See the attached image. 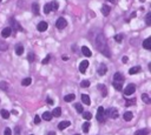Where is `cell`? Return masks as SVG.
Segmentation results:
<instances>
[{"label":"cell","instance_id":"cell-1","mask_svg":"<svg viewBox=\"0 0 151 135\" xmlns=\"http://www.w3.org/2000/svg\"><path fill=\"white\" fill-rule=\"evenodd\" d=\"M96 45H97V48H98L105 57L111 58L110 49L107 48V45H106V39H105V37H104L103 34H99L98 37H96Z\"/></svg>","mask_w":151,"mask_h":135},{"label":"cell","instance_id":"cell-2","mask_svg":"<svg viewBox=\"0 0 151 135\" xmlns=\"http://www.w3.org/2000/svg\"><path fill=\"white\" fill-rule=\"evenodd\" d=\"M107 116V111H104V107H99L98 108V112H97L96 119L99 122L105 121V118Z\"/></svg>","mask_w":151,"mask_h":135},{"label":"cell","instance_id":"cell-3","mask_svg":"<svg viewBox=\"0 0 151 135\" xmlns=\"http://www.w3.org/2000/svg\"><path fill=\"white\" fill-rule=\"evenodd\" d=\"M66 25H67V22H66V20L64 19V18H59L58 20H57V22H55V27H57V28H59V30L65 28Z\"/></svg>","mask_w":151,"mask_h":135},{"label":"cell","instance_id":"cell-4","mask_svg":"<svg viewBox=\"0 0 151 135\" xmlns=\"http://www.w3.org/2000/svg\"><path fill=\"white\" fill-rule=\"evenodd\" d=\"M135 91H136V86L130 84L125 89H124V94L125 95H132V93H135Z\"/></svg>","mask_w":151,"mask_h":135},{"label":"cell","instance_id":"cell-5","mask_svg":"<svg viewBox=\"0 0 151 135\" xmlns=\"http://www.w3.org/2000/svg\"><path fill=\"white\" fill-rule=\"evenodd\" d=\"M89 61L87 60H84L80 62V65H79V71H80V73H85L86 69H87V67H89Z\"/></svg>","mask_w":151,"mask_h":135},{"label":"cell","instance_id":"cell-6","mask_svg":"<svg viewBox=\"0 0 151 135\" xmlns=\"http://www.w3.org/2000/svg\"><path fill=\"white\" fill-rule=\"evenodd\" d=\"M107 115L112 119H117L118 118V111H117V108H110L107 111Z\"/></svg>","mask_w":151,"mask_h":135},{"label":"cell","instance_id":"cell-7","mask_svg":"<svg viewBox=\"0 0 151 135\" xmlns=\"http://www.w3.org/2000/svg\"><path fill=\"white\" fill-rule=\"evenodd\" d=\"M47 27H48L47 22H45V21H41V22H39V24H38L37 30L39 31V32H45V31L47 30Z\"/></svg>","mask_w":151,"mask_h":135},{"label":"cell","instance_id":"cell-8","mask_svg":"<svg viewBox=\"0 0 151 135\" xmlns=\"http://www.w3.org/2000/svg\"><path fill=\"white\" fill-rule=\"evenodd\" d=\"M12 33V28L11 27H5L3 31H1V37L3 38H8Z\"/></svg>","mask_w":151,"mask_h":135},{"label":"cell","instance_id":"cell-9","mask_svg":"<svg viewBox=\"0 0 151 135\" xmlns=\"http://www.w3.org/2000/svg\"><path fill=\"white\" fill-rule=\"evenodd\" d=\"M106 72H107L106 65H105V64H100L99 65V68H98V74H99V75H104Z\"/></svg>","mask_w":151,"mask_h":135},{"label":"cell","instance_id":"cell-10","mask_svg":"<svg viewBox=\"0 0 151 135\" xmlns=\"http://www.w3.org/2000/svg\"><path fill=\"white\" fill-rule=\"evenodd\" d=\"M141 66H135V67H132V68H130L129 69V74H131V75H134V74H137V73H139L141 72Z\"/></svg>","mask_w":151,"mask_h":135},{"label":"cell","instance_id":"cell-11","mask_svg":"<svg viewBox=\"0 0 151 135\" xmlns=\"http://www.w3.org/2000/svg\"><path fill=\"white\" fill-rule=\"evenodd\" d=\"M113 81H120V82H123L124 81V75L119 72H117L116 74L113 75Z\"/></svg>","mask_w":151,"mask_h":135},{"label":"cell","instance_id":"cell-12","mask_svg":"<svg viewBox=\"0 0 151 135\" xmlns=\"http://www.w3.org/2000/svg\"><path fill=\"white\" fill-rule=\"evenodd\" d=\"M98 89L102 92L100 94H102V96H103V98H105V96L107 95V89H106V87H105L104 85H98Z\"/></svg>","mask_w":151,"mask_h":135},{"label":"cell","instance_id":"cell-13","mask_svg":"<svg viewBox=\"0 0 151 135\" xmlns=\"http://www.w3.org/2000/svg\"><path fill=\"white\" fill-rule=\"evenodd\" d=\"M70 125H71V122H70V121H62V122H60V123L58 125V128L60 129V130H63V129L67 128Z\"/></svg>","mask_w":151,"mask_h":135},{"label":"cell","instance_id":"cell-14","mask_svg":"<svg viewBox=\"0 0 151 135\" xmlns=\"http://www.w3.org/2000/svg\"><path fill=\"white\" fill-rule=\"evenodd\" d=\"M112 86L117 91H122V89H123V82H120V81H113Z\"/></svg>","mask_w":151,"mask_h":135},{"label":"cell","instance_id":"cell-15","mask_svg":"<svg viewBox=\"0 0 151 135\" xmlns=\"http://www.w3.org/2000/svg\"><path fill=\"white\" fill-rule=\"evenodd\" d=\"M143 47L145 49H151V38H148L143 41Z\"/></svg>","mask_w":151,"mask_h":135},{"label":"cell","instance_id":"cell-16","mask_svg":"<svg viewBox=\"0 0 151 135\" xmlns=\"http://www.w3.org/2000/svg\"><path fill=\"white\" fill-rule=\"evenodd\" d=\"M132 116H134V114H132V112H125L123 115V118L125 121H131L132 120Z\"/></svg>","mask_w":151,"mask_h":135},{"label":"cell","instance_id":"cell-17","mask_svg":"<svg viewBox=\"0 0 151 135\" xmlns=\"http://www.w3.org/2000/svg\"><path fill=\"white\" fill-rule=\"evenodd\" d=\"M82 53L85 55V57H87V58H90L91 55H92V53H91V51H90L89 48L86 47V46H83L82 47Z\"/></svg>","mask_w":151,"mask_h":135},{"label":"cell","instance_id":"cell-18","mask_svg":"<svg viewBox=\"0 0 151 135\" xmlns=\"http://www.w3.org/2000/svg\"><path fill=\"white\" fill-rule=\"evenodd\" d=\"M15 53H17V55H21V54L24 53V47H23V45H20V44L15 45Z\"/></svg>","mask_w":151,"mask_h":135},{"label":"cell","instance_id":"cell-19","mask_svg":"<svg viewBox=\"0 0 151 135\" xmlns=\"http://www.w3.org/2000/svg\"><path fill=\"white\" fill-rule=\"evenodd\" d=\"M62 115V108L60 107H57L53 109V112H52V116H55V118H59Z\"/></svg>","mask_w":151,"mask_h":135},{"label":"cell","instance_id":"cell-20","mask_svg":"<svg viewBox=\"0 0 151 135\" xmlns=\"http://www.w3.org/2000/svg\"><path fill=\"white\" fill-rule=\"evenodd\" d=\"M82 101L84 102L86 106H90V105H91V100H90L89 95H86V94H83V95H82Z\"/></svg>","mask_w":151,"mask_h":135},{"label":"cell","instance_id":"cell-21","mask_svg":"<svg viewBox=\"0 0 151 135\" xmlns=\"http://www.w3.org/2000/svg\"><path fill=\"white\" fill-rule=\"evenodd\" d=\"M74 99H76L74 94H67V95L64 96V101H65V102H72Z\"/></svg>","mask_w":151,"mask_h":135},{"label":"cell","instance_id":"cell-22","mask_svg":"<svg viewBox=\"0 0 151 135\" xmlns=\"http://www.w3.org/2000/svg\"><path fill=\"white\" fill-rule=\"evenodd\" d=\"M11 24L13 25V28L15 31H23V28H21V26L19 24H18L17 21L14 20V19H11Z\"/></svg>","mask_w":151,"mask_h":135},{"label":"cell","instance_id":"cell-23","mask_svg":"<svg viewBox=\"0 0 151 135\" xmlns=\"http://www.w3.org/2000/svg\"><path fill=\"white\" fill-rule=\"evenodd\" d=\"M110 11H111V8L107 6V5L102 6V13H103L104 15H109V14H110Z\"/></svg>","mask_w":151,"mask_h":135},{"label":"cell","instance_id":"cell-24","mask_svg":"<svg viewBox=\"0 0 151 135\" xmlns=\"http://www.w3.org/2000/svg\"><path fill=\"white\" fill-rule=\"evenodd\" d=\"M142 100L146 103V105H150L151 103V99H150V96H149L146 93H144V94H142Z\"/></svg>","mask_w":151,"mask_h":135},{"label":"cell","instance_id":"cell-25","mask_svg":"<svg viewBox=\"0 0 151 135\" xmlns=\"http://www.w3.org/2000/svg\"><path fill=\"white\" fill-rule=\"evenodd\" d=\"M43 119H44L45 121H51L52 113H51V112H45L44 114H43Z\"/></svg>","mask_w":151,"mask_h":135},{"label":"cell","instance_id":"cell-26","mask_svg":"<svg viewBox=\"0 0 151 135\" xmlns=\"http://www.w3.org/2000/svg\"><path fill=\"white\" fill-rule=\"evenodd\" d=\"M31 82H32V79L31 78H25L24 80L21 81V85H23V86H25V87H27V86H30V85H31Z\"/></svg>","mask_w":151,"mask_h":135},{"label":"cell","instance_id":"cell-27","mask_svg":"<svg viewBox=\"0 0 151 135\" xmlns=\"http://www.w3.org/2000/svg\"><path fill=\"white\" fill-rule=\"evenodd\" d=\"M32 11H33V13L37 15V14H39V5H38L37 3H33L32 4Z\"/></svg>","mask_w":151,"mask_h":135},{"label":"cell","instance_id":"cell-28","mask_svg":"<svg viewBox=\"0 0 151 135\" xmlns=\"http://www.w3.org/2000/svg\"><path fill=\"white\" fill-rule=\"evenodd\" d=\"M0 114H1V118L3 119H8L10 118V112L6 111V109H1Z\"/></svg>","mask_w":151,"mask_h":135},{"label":"cell","instance_id":"cell-29","mask_svg":"<svg viewBox=\"0 0 151 135\" xmlns=\"http://www.w3.org/2000/svg\"><path fill=\"white\" fill-rule=\"evenodd\" d=\"M82 128H83V132H84V133H89V129H90V122L86 121L85 123H83Z\"/></svg>","mask_w":151,"mask_h":135},{"label":"cell","instance_id":"cell-30","mask_svg":"<svg viewBox=\"0 0 151 135\" xmlns=\"http://www.w3.org/2000/svg\"><path fill=\"white\" fill-rule=\"evenodd\" d=\"M149 134V129H139L135 133V135H148Z\"/></svg>","mask_w":151,"mask_h":135},{"label":"cell","instance_id":"cell-31","mask_svg":"<svg viewBox=\"0 0 151 135\" xmlns=\"http://www.w3.org/2000/svg\"><path fill=\"white\" fill-rule=\"evenodd\" d=\"M50 6H51V11H57L59 8V4L57 3V1H52V3L50 4Z\"/></svg>","mask_w":151,"mask_h":135},{"label":"cell","instance_id":"cell-32","mask_svg":"<svg viewBox=\"0 0 151 135\" xmlns=\"http://www.w3.org/2000/svg\"><path fill=\"white\" fill-rule=\"evenodd\" d=\"M82 114H83V118L85 119V120H87V121L92 119V114L90 112H85V113H82Z\"/></svg>","mask_w":151,"mask_h":135},{"label":"cell","instance_id":"cell-33","mask_svg":"<svg viewBox=\"0 0 151 135\" xmlns=\"http://www.w3.org/2000/svg\"><path fill=\"white\" fill-rule=\"evenodd\" d=\"M0 89L7 91V89H8V85H7L5 81H1V82H0Z\"/></svg>","mask_w":151,"mask_h":135},{"label":"cell","instance_id":"cell-34","mask_svg":"<svg viewBox=\"0 0 151 135\" xmlns=\"http://www.w3.org/2000/svg\"><path fill=\"white\" fill-rule=\"evenodd\" d=\"M145 22H146L148 26H150V25H151V12L146 14V17H145Z\"/></svg>","mask_w":151,"mask_h":135},{"label":"cell","instance_id":"cell-35","mask_svg":"<svg viewBox=\"0 0 151 135\" xmlns=\"http://www.w3.org/2000/svg\"><path fill=\"white\" fill-rule=\"evenodd\" d=\"M51 12V6H50V4H46L44 6V13L45 14H48Z\"/></svg>","mask_w":151,"mask_h":135},{"label":"cell","instance_id":"cell-36","mask_svg":"<svg viewBox=\"0 0 151 135\" xmlns=\"http://www.w3.org/2000/svg\"><path fill=\"white\" fill-rule=\"evenodd\" d=\"M80 86H82V87H90V81L89 80H83L82 81V84H80Z\"/></svg>","mask_w":151,"mask_h":135},{"label":"cell","instance_id":"cell-37","mask_svg":"<svg viewBox=\"0 0 151 135\" xmlns=\"http://www.w3.org/2000/svg\"><path fill=\"white\" fill-rule=\"evenodd\" d=\"M76 109H77V112H78V113H80V114H82L83 112V106L80 105V103H76Z\"/></svg>","mask_w":151,"mask_h":135},{"label":"cell","instance_id":"cell-38","mask_svg":"<svg viewBox=\"0 0 151 135\" xmlns=\"http://www.w3.org/2000/svg\"><path fill=\"white\" fill-rule=\"evenodd\" d=\"M115 40H116L117 42H122V40H123V34H117L116 37H115Z\"/></svg>","mask_w":151,"mask_h":135},{"label":"cell","instance_id":"cell-39","mask_svg":"<svg viewBox=\"0 0 151 135\" xmlns=\"http://www.w3.org/2000/svg\"><path fill=\"white\" fill-rule=\"evenodd\" d=\"M34 53H30L28 54V57H27V59H28V61H30V62H32V61L34 60Z\"/></svg>","mask_w":151,"mask_h":135},{"label":"cell","instance_id":"cell-40","mask_svg":"<svg viewBox=\"0 0 151 135\" xmlns=\"http://www.w3.org/2000/svg\"><path fill=\"white\" fill-rule=\"evenodd\" d=\"M135 102H136V99H132V100H126V106H131V105H135Z\"/></svg>","mask_w":151,"mask_h":135},{"label":"cell","instance_id":"cell-41","mask_svg":"<svg viewBox=\"0 0 151 135\" xmlns=\"http://www.w3.org/2000/svg\"><path fill=\"white\" fill-rule=\"evenodd\" d=\"M34 123H35V125H39V123H40V116L35 115V116H34Z\"/></svg>","mask_w":151,"mask_h":135},{"label":"cell","instance_id":"cell-42","mask_svg":"<svg viewBox=\"0 0 151 135\" xmlns=\"http://www.w3.org/2000/svg\"><path fill=\"white\" fill-rule=\"evenodd\" d=\"M4 135H12V130L10 128H6L5 132H4Z\"/></svg>","mask_w":151,"mask_h":135},{"label":"cell","instance_id":"cell-43","mask_svg":"<svg viewBox=\"0 0 151 135\" xmlns=\"http://www.w3.org/2000/svg\"><path fill=\"white\" fill-rule=\"evenodd\" d=\"M48 61H50V55H47V57L45 58L44 60L41 61V64H43V65H46V64H47V62H48Z\"/></svg>","mask_w":151,"mask_h":135},{"label":"cell","instance_id":"cell-44","mask_svg":"<svg viewBox=\"0 0 151 135\" xmlns=\"http://www.w3.org/2000/svg\"><path fill=\"white\" fill-rule=\"evenodd\" d=\"M46 102H47V103H48V105H53V103H54V102H53V100H52V99L51 98H47V99H46Z\"/></svg>","mask_w":151,"mask_h":135},{"label":"cell","instance_id":"cell-45","mask_svg":"<svg viewBox=\"0 0 151 135\" xmlns=\"http://www.w3.org/2000/svg\"><path fill=\"white\" fill-rule=\"evenodd\" d=\"M15 135H20V129L18 128V127L15 128Z\"/></svg>","mask_w":151,"mask_h":135},{"label":"cell","instance_id":"cell-46","mask_svg":"<svg viewBox=\"0 0 151 135\" xmlns=\"http://www.w3.org/2000/svg\"><path fill=\"white\" fill-rule=\"evenodd\" d=\"M122 60H123V62H126V61H127V58H126V57H124L123 59H122Z\"/></svg>","mask_w":151,"mask_h":135},{"label":"cell","instance_id":"cell-47","mask_svg":"<svg viewBox=\"0 0 151 135\" xmlns=\"http://www.w3.org/2000/svg\"><path fill=\"white\" fill-rule=\"evenodd\" d=\"M46 135H55V133L54 132H50V133H47Z\"/></svg>","mask_w":151,"mask_h":135},{"label":"cell","instance_id":"cell-48","mask_svg":"<svg viewBox=\"0 0 151 135\" xmlns=\"http://www.w3.org/2000/svg\"><path fill=\"white\" fill-rule=\"evenodd\" d=\"M63 60H64V61H66V60H69V58H67V57H63Z\"/></svg>","mask_w":151,"mask_h":135},{"label":"cell","instance_id":"cell-49","mask_svg":"<svg viewBox=\"0 0 151 135\" xmlns=\"http://www.w3.org/2000/svg\"><path fill=\"white\" fill-rule=\"evenodd\" d=\"M12 113H13V114H15V115H17V114H18V112H17V111H15V109H13V111H12Z\"/></svg>","mask_w":151,"mask_h":135},{"label":"cell","instance_id":"cell-50","mask_svg":"<svg viewBox=\"0 0 151 135\" xmlns=\"http://www.w3.org/2000/svg\"><path fill=\"white\" fill-rule=\"evenodd\" d=\"M109 1H110V3H115V0H109Z\"/></svg>","mask_w":151,"mask_h":135},{"label":"cell","instance_id":"cell-51","mask_svg":"<svg viewBox=\"0 0 151 135\" xmlns=\"http://www.w3.org/2000/svg\"><path fill=\"white\" fill-rule=\"evenodd\" d=\"M139 1H141V3H144V1H145V0H139Z\"/></svg>","mask_w":151,"mask_h":135},{"label":"cell","instance_id":"cell-52","mask_svg":"<svg viewBox=\"0 0 151 135\" xmlns=\"http://www.w3.org/2000/svg\"><path fill=\"white\" fill-rule=\"evenodd\" d=\"M76 135H79V134H76Z\"/></svg>","mask_w":151,"mask_h":135},{"label":"cell","instance_id":"cell-53","mask_svg":"<svg viewBox=\"0 0 151 135\" xmlns=\"http://www.w3.org/2000/svg\"><path fill=\"white\" fill-rule=\"evenodd\" d=\"M0 1H1V0H0Z\"/></svg>","mask_w":151,"mask_h":135}]
</instances>
